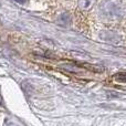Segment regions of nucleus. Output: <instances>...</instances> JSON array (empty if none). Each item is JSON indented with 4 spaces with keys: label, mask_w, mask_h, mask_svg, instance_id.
<instances>
[{
    "label": "nucleus",
    "mask_w": 126,
    "mask_h": 126,
    "mask_svg": "<svg viewBox=\"0 0 126 126\" xmlns=\"http://www.w3.org/2000/svg\"><path fill=\"white\" fill-rule=\"evenodd\" d=\"M98 9L101 15L110 20L121 19L126 15V6L122 0H103Z\"/></svg>",
    "instance_id": "nucleus-1"
},
{
    "label": "nucleus",
    "mask_w": 126,
    "mask_h": 126,
    "mask_svg": "<svg viewBox=\"0 0 126 126\" xmlns=\"http://www.w3.org/2000/svg\"><path fill=\"white\" fill-rule=\"evenodd\" d=\"M96 0H78V6L81 10L87 11L94 6Z\"/></svg>",
    "instance_id": "nucleus-2"
},
{
    "label": "nucleus",
    "mask_w": 126,
    "mask_h": 126,
    "mask_svg": "<svg viewBox=\"0 0 126 126\" xmlns=\"http://www.w3.org/2000/svg\"><path fill=\"white\" fill-rule=\"evenodd\" d=\"M15 1H17L18 3H26V2H28V0H15Z\"/></svg>",
    "instance_id": "nucleus-3"
}]
</instances>
